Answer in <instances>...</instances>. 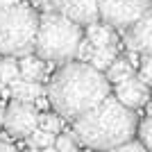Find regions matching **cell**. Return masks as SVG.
Wrapping results in <instances>:
<instances>
[{"label":"cell","instance_id":"obj_1","mask_svg":"<svg viewBox=\"0 0 152 152\" xmlns=\"http://www.w3.org/2000/svg\"><path fill=\"white\" fill-rule=\"evenodd\" d=\"M109 84V77H104L102 70L91 66L89 61H66L52 75L48 98L55 111L68 121H75L107 98Z\"/></svg>","mask_w":152,"mask_h":152},{"label":"cell","instance_id":"obj_2","mask_svg":"<svg viewBox=\"0 0 152 152\" xmlns=\"http://www.w3.org/2000/svg\"><path fill=\"white\" fill-rule=\"evenodd\" d=\"M139 129V118L134 109L125 107L118 98H104L91 111L75 118L73 134L80 143L98 150H116L125 141L134 139Z\"/></svg>","mask_w":152,"mask_h":152},{"label":"cell","instance_id":"obj_3","mask_svg":"<svg viewBox=\"0 0 152 152\" xmlns=\"http://www.w3.org/2000/svg\"><path fill=\"white\" fill-rule=\"evenodd\" d=\"M82 30L80 23L68 18L61 12H45L41 16L37 32V45L34 52L39 57H43L45 61L52 64H66L70 59H75L80 41H82Z\"/></svg>","mask_w":152,"mask_h":152},{"label":"cell","instance_id":"obj_4","mask_svg":"<svg viewBox=\"0 0 152 152\" xmlns=\"http://www.w3.org/2000/svg\"><path fill=\"white\" fill-rule=\"evenodd\" d=\"M39 16L30 5L16 2V5L0 9V52L23 57L34 50L39 32Z\"/></svg>","mask_w":152,"mask_h":152},{"label":"cell","instance_id":"obj_5","mask_svg":"<svg viewBox=\"0 0 152 152\" xmlns=\"http://www.w3.org/2000/svg\"><path fill=\"white\" fill-rule=\"evenodd\" d=\"M100 20L114 25L116 30H127L152 7V0H98Z\"/></svg>","mask_w":152,"mask_h":152},{"label":"cell","instance_id":"obj_6","mask_svg":"<svg viewBox=\"0 0 152 152\" xmlns=\"http://www.w3.org/2000/svg\"><path fill=\"white\" fill-rule=\"evenodd\" d=\"M39 118H41V114H39V107L34 102L14 100L7 107L2 125L14 139H30V134L39 127Z\"/></svg>","mask_w":152,"mask_h":152},{"label":"cell","instance_id":"obj_7","mask_svg":"<svg viewBox=\"0 0 152 152\" xmlns=\"http://www.w3.org/2000/svg\"><path fill=\"white\" fill-rule=\"evenodd\" d=\"M123 39L127 50H136L141 55H152V7L141 16L136 23L123 30Z\"/></svg>","mask_w":152,"mask_h":152},{"label":"cell","instance_id":"obj_8","mask_svg":"<svg viewBox=\"0 0 152 152\" xmlns=\"http://www.w3.org/2000/svg\"><path fill=\"white\" fill-rule=\"evenodd\" d=\"M116 98L129 109H139L143 104H148L150 100V86H148L139 75L127 77L125 82L116 84Z\"/></svg>","mask_w":152,"mask_h":152},{"label":"cell","instance_id":"obj_9","mask_svg":"<svg viewBox=\"0 0 152 152\" xmlns=\"http://www.w3.org/2000/svg\"><path fill=\"white\" fill-rule=\"evenodd\" d=\"M59 12L80 25H89L93 20H100V2L98 0H61Z\"/></svg>","mask_w":152,"mask_h":152},{"label":"cell","instance_id":"obj_10","mask_svg":"<svg viewBox=\"0 0 152 152\" xmlns=\"http://www.w3.org/2000/svg\"><path fill=\"white\" fill-rule=\"evenodd\" d=\"M86 39L95 48L100 45H118V34H116V27L104 23V20H93L86 27Z\"/></svg>","mask_w":152,"mask_h":152},{"label":"cell","instance_id":"obj_11","mask_svg":"<svg viewBox=\"0 0 152 152\" xmlns=\"http://www.w3.org/2000/svg\"><path fill=\"white\" fill-rule=\"evenodd\" d=\"M9 89H12V98L14 100H25V102H37V98L45 93L43 86L39 82H32V80H16L14 84H9Z\"/></svg>","mask_w":152,"mask_h":152},{"label":"cell","instance_id":"obj_12","mask_svg":"<svg viewBox=\"0 0 152 152\" xmlns=\"http://www.w3.org/2000/svg\"><path fill=\"white\" fill-rule=\"evenodd\" d=\"M18 66H20V77H23V80L39 82V80L45 75V59L39 57V55H30V52L23 55Z\"/></svg>","mask_w":152,"mask_h":152},{"label":"cell","instance_id":"obj_13","mask_svg":"<svg viewBox=\"0 0 152 152\" xmlns=\"http://www.w3.org/2000/svg\"><path fill=\"white\" fill-rule=\"evenodd\" d=\"M116 57H118V45H100V48H95V50H93L89 64L95 66L98 70H107L109 66L114 64Z\"/></svg>","mask_w":152,"mask_h":152},{"label":"cell","instance_id":"obj_14","mask_svg":"<svg viewBox=\"0 0 152 152\" xmlns=\"http://www.w3.org/2000/svg\"><path fill=\"white\" fill-rule=\"evenodd\" d=\"M132 75H134V66L127 57H116L114 64L107 68V77H109V82H114V84L125 82L127 77H132Z\"/></svg>","mask_w":152,"mask_h":152},{"label":"cell","instance_id":"obj_15","mask_svg":"<svg viewBox=\"0 0 152 152\" xmlns=\"http://www.w3.org/2000/svg\"><path fill=\"white\" fill-rule=\"evenodd\" d=\"M0 80L5 84H14L16 80H20V66L16 64L14 55H7L0 61Z\"/></svg>","mask_w":152,"mask_h":152},{"label":"cell","instance_id":"obj_16","mask_svg":"<svg viewBox=\"0 0 152 152\" xmlns=\"http://www.w3.org/2000/svg\"><path fill=\"white\" fill-rule=\"evenodd\" d=\"M55 141H57L55 132H50L41 125L30 134V148H55Z\"/></svg>","mask_w":152,"mask_h":152},{"label":"cell","instance_id":"obj_17","mask_svg":"<svg viewBox=\"0 0 152 152\" xmlns=\"http://www.w3.org/2000/svg\"><path fill=\"white\" fill-rule=\"evenodd\" d=\"M39 125L45 127V129H50V132H61V125H64V116L59 114H41V118H39Z\"/></svg>","mask_w":152,"mask_h":152},{"label":"cell","instance_id":"obj_18","mask_svg":"<svg viewBox=\"0 0 152 152\" xmlns=\"http://www.w3.org/2000/svg\"><path fill=\"white\" fill-rule=\"evenodd\" d=\"M139 136L148 150H152V114H148V118L139 125Z\"/></svg>","mask_w":152,"mask_h":152},{"label":"cell","instance_id":"obj_19","mask_svg":"<svg viewBox=\"0 0 152 152\" xmlns=\"http://www.w3.org/2000/svg\"><path fill=\"white\" fill-rule=\"evenodd\" d=\"M77 145H80V141H77L75 134H59V139L55 141V148L57 150H77Z\"/></svg>","mask_w":152,"mask_h":152},{"label":"cell","instance_id":"obj_20","mask_svg":"<svg viewBox=\"0 0 152 152\" xmlns=\"http://www.w3.org/2000/svg\"><path fill=\"white\" fill-rule=\"evenodd\" d=\"M139 77L152 89V55H145L141 59V66H139Z\"/></svg>","mask_w":152,"mask_h":152},{"label":"cell","instance_id":"obj_21","mask_svg":"<svg viewBox=\"0 0 152 152\" xmlns=\"http://www.w3.org/2000/svg\"><path fill=\"white\" fill-rule=\"evenodd\" d=\"M93 50H95V45L91 43V41H89L86 37H84L82 41H80V48H77L75 59H80V61H89V59H91V55H93Z\"/></svg>","mask_w":152,"mask_h":152},{"label":"cell","instance_id":"obj_22","mask_svg":"<svg viewBox=\"0 0 152 152\" xmlns=\"http://www.w3.org/2000/svg\"><path fill=\"white\" fill-rule=\"evenodd\" d=\"M43 12H55V9H59V2L61 0H34Z\"/></svg>","mask_w":152,"mask_h":152},{"label":"cell","instance_id":"obj_23","mask_svg":"<svg viewBox=\"0 0 152 152\" xmlns=\"http://www.w3.org/2000/svg\"><path fill=\"white\" fill-rule=\"evenodd\" d=\"M0 150H7V152H9V150H12V145H9L7 141H0Z\"/></svg>","mask_w":152,"mask_h":152},{"label":"cell","instance_id":"obj_24","mask_svg":"<svg viewBox=\"0 0 152 152\" xmlns=\"http://www.w3.org/2000/svg\"><path fill=\"white\" fill-rule=\"evenodd\" d=\"M5 114H7V109H5V107H2V102H0V123L5 121Z\"/></svg>","mask_w":152,"mask_h":152},{"label":"cell","instance_id":"obj_25","mask_svg":"<svg viewBox=\"0 0 152 152\" xmlns=\"http://www.w3.org/2000/svg\"><path fill=\"white\" fill-rule=\"evenodd\" d=\"M0 61H2V59H0Z\"/></svg>","mask_w":152,"mask_h":152}]
</instances>
